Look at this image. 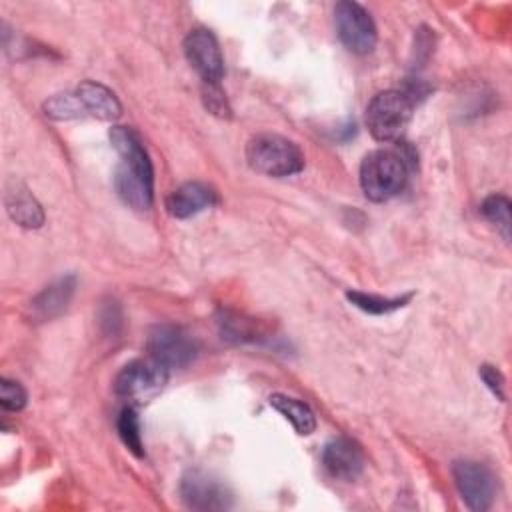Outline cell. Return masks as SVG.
Returning a JSON list of instances; mask_svg holds the SVG:
<instances>
[{
	"instance_id": "3",
	"label": "cell",
	"mask_w": 512,
	"mask_h": 512,
	"mask_svg": "<svg viewBox=\"0 0 512 512\" xmlns=\"http://www.w3.org/2000/svg\"><path fill=\"white\" fill-rule=\"evenodd\" d=\"M246 160L252 170L272 178L292 176L304 168L302 150L292 140L270 132L256 134L248 140Z\"/></svg>"
},
{
	"instance_id": "7",
	"label": "cell",
	"mask_w": 512,
	"mask_h": 512,
	"mask_svg": "<svg viewBox=\"0 0 512 512\" xmlns=\"http://www.w3.org/2000/svg\"><path fill=\"white\" fill-rule=\"evenodd\" d=\"M334 24L340 42L354 54H368L376 48L378 30L368 10L358 2L342 0L334 6Z\"/></svg>"
},
{
	"instance_id": "11",
	"label": "cell",
	"mask_w": 512,
	"mask_h": 512,
	"mask_svg": "<svg viewBox=\"0 0 512 512\" xmlns=\"http://www.w3.org/2000/svg\"><path fill=\"white\" fill-rule=\"evenodd\" d=\"M322 464L330 476L342 482H352L362 474L366 460L356 440L348 436H338L324 446Z\"/></svg>"
},
{
	"instance_id": "14",
	"label": "cell",
	"mask_w": 512,
	"mask_h": 512,
	"mask_svg": "<svg viewBox=\"0 0 512 512\" xmlns=\"http://www.w3.org/2000/svg\"><path fill=\"white\" fill-rule=\"evenodd\" d=\"M74 290H76V278L72 274H66V276L54 280L40 294H36V298L30 302L32 316L40 322L60 316L66 310V306L70 304Z\"/></svg>"
},
{
	"instance_id": "5",
	"label": "cell",
	"mask_w": 512,
	"mask_h": 512,
	"mask_svg": "<svg viewBox=\"0 0 512 512\" xmlns=\"http://www.w3.org/2000/svg\"><path fill=\"white\" fill-rule=\"evenodd\" d=\"M146 350L152 360L164 368H184L200 352L198 340L182 326L156 324L150 328L146 338Z\"/></svg>"
},
{
	"instance_id": "8",
	"label": "cell",
	"mask_w": 512,
	"mask_h": 512,
	"mask_svg": "<svg viewBox=\"0 0 512 512\" xmlns=\"http://www.w3.org/2000/svg\"><path fill=\"white\" fill-rule=\"evenodd\" d=\"M452 476L460 498L470 510L484 512L494 504L496 476L486 464L474 460H458L452 466Z\"/></svg>"
},
{
	"instance_id": "6",
	"label": "cell",
	"mask_w": 512,
	"mask_h": 512,
	"mask_svg": "<svg viewBox=\"0 0 512 512\" xmlns=\"http://www.w3.org/2000/svg\"><path fill=\"white\" fill-rule=\"evenodd\" d=\"M168 382V368L156 360H134L126 364L114 378V392L130 402L142 404L152 400Z\"/></svg>"
},
{
	"instance_id": "20",
	"label": "cell",
	"mask_w": 512,
	"mask_h": 512,
	"mask_svg": "<svg viewBox=\"0 0 512 512\" xmlns=\"http://www.w3.org/2000/svg\"><path fill=\"white\" fill-rule=\"evenodd\" d=\"M118 436L124 442V446L138 458L144 456V446H142V434H140V420L138 414L132 406L122 408L120 416H118Z\"/></svg>"
},
{
	"instance_id": "10",
	"label": "cell",
	"mask_w": 512,
	"mask_h": 512,
	"mask_svg": "<svg viewBox=\"0 0 512 512\" xmlns=\"http://www.w3.org/2000/svg\"><path fill=\"white\" fill-rule=\"evenodd\" d=\"M184 54L188 64L200 74L204 82L220 84L224 76V58L218 40L210 30H190L184 38Z\"/></svg>"
},
{
	"instance_id": "25",
	"label": "cell",
	"mask_w": 512,
	"mask_h": 512,
	"mask_svg": "<svg viewBox=\"0 0 512 512\" xmlns=\"http://www.w3.org/2000/svg\"><path fill=\"white\" fill-rule=\"evenodd\" d=\"M482 382L488 386V390L498 398L504 400V376L500 374L498 368L490 366V364H482L478 370Z\"/></svg>"
},
{
	"instance_id": "21",
	"label": "cell",
	"mask_w": 512,
	"mask_h": 512,
	"mask_svg": "<svg viewBox=\"0 0 512 512\" xmlns=\"http://www.w3.org/2000/svg\"><path fill=\"white\" fill-rule=\"evenodd\" d=\"M44 114L54 120H70V118L84 116L74 92H62V94L48 98L44 102Z\"/></svg>"
},
{
	"instance_id": "22",
	"label": "cell",
	"mask_w": 512,
	"mask_h": 512,
	"mask_svg": "<svg viewBox=\"0 0 512 512\" xmlns=\"http://www.w3.org/2000/svg\"><path fill=\"white\" fill-rule=\"evenodd\" d=\"M26 402H28V394L20 382L10 378L0 380V404L4 410L18 412L26 406Z\"/></svg>"
},
{
	"instance_id": "18",
	"label": "cell",
	"mask_w": 512,
	"mask_h": 512,
	"mask_svg": "<svg viewBox=\"0 0 512 512\" xmlns=\"http://www.w3.org/2000/svg\"><path fill=\"white\" fill-rule=\"evenodd\" d=\"M346 298L356 306L360 308L362 312H368V314H388V312H394L402 306H406V302L412 298V294H406V296H400V298H384V296H376V294H366V292H358V290H348L346 292Z\"/></svg>"
},
{
	"instance_id": "16",
	"label": "cell",
	"mask_w": 512,
	"mask_h": 512,
	"mask_svg": "<svg viewBox=\"0 0 512 512\" xmlns=\"http://www.w3.org/2000/svg\"><path fill=\"white\" fill-rule=\"evenodd\" d=\"M218 326H220L222 338L234 344L256 342L264 334L262 324L256 318L236 310H222L218 316Z\"/></svg>"
},
{
	"instance_id": "19",
	"label": "cell",
	"mask_w": 512,
	"mask_h": 512,
	"mask_svg": "<svg viewBox=\"0 0 512 512\" xmlns=\"http://www.w3.org/2000/svg\"><path fill=\"white\" fill-rule=\"evenodd\" d=\"M510 208H512L510 200L506 196H502V194L488 196L482 202V206H480L482 216L498 228V232L502 234L504 240H510V226H512V212H510Z\"/></svg>"
},
{
	"instance_id": "24",
	"label": "cell",
	"mask_w": 512,
	"mask_h": 512,
	"mask_svg": "<svg viewBox=\"0 0 512 512\" xmlns=\"http://www.w3.org/2000/svg\"><path fill=\"white\" fill-rule=\"evenodd\" d=\"M98 324L106 334H116L122 328V310L116 300L108 298L98 308Z\"/></svg>"
},
{
	"instance_id": "1",
	"label": "cell",
	"mask_w": 512,
	"mask_h": 512,
	"mask_svg": "<svg viewBox=\"0 0 512 512\" xmlns=\"http://www.w3.org/2000/svg\"><path fill=\"white\" fill-rule=\"evenodd\" d=\"M108 138L120 156L114 174L118 196L134 210H148L154 200V168L144 140L132 126H112Z\"/></svg>"
},
{
	"instance_id": "13",
	"label": "cell",
	"mask_w": 512,
	"mask_h": 512,
	"mask_svg": "<svg viewBox=\"0 0 512 512\" xmlns=\"http://www.w3.org/2000/svg\"><path fill=\"white\" fill-rule=\"evenodd\" d=\"M74 94L80 102V108H82L84 116H92V118H98V120L112 122V120L120 118V114H122L120 100L104 84L84 80V82L78 84Z\"/></svg>"
},
{
	"instance_id": "9",
	"label": "cell",
	"mask_w": 512,
	"mask_h": 512,
	"mask_svg": "<svg viewBox=\"0 0 512 512\" xmlns=\"http://www.w3.org/2000/svg\"><path fill=\"white\" fill-rule=\"evenodd\" d=\"M180 498L192 510H226L232 506V492L214 476L202 470H188L180 482Z\"/></svg>"
},
{
	"instance_id": "2",
	"label": "cell",
	"mask_w": 512,
	"mask_h": 512,
	"mask_svg": "<svg viewBox=\"0 0 512 512\" xmlns=\"http://www.w3.org/2000/svg\"><path fill=\"white\" fill-rule=\"evenodd\" d=\"M408 180V160L396 150H372L360 162V188L372 202L400 194Z\"/></svg>"
},
{
	"instance_id": "4",
	"label": "cell",
	"mask_w": 512,
	"mask_h": 512,
	"mask_svg": "<svg viewBox=\"0 0 512 512\" xmlns=\"http://www.w3.org/2000/svg\"><path fill=\"white\" fill-rule=\"evenodd\" d=\"M414 112V100L400 90L378 92L366 106V126L374 140H398Z\"/></svg>"
},
{
	"instance_id": "12",
	"label": "cell",
	"mask_w": 512,
	"mask_h": 512,
	"mask_svg": "<svg viewBox=\"0 0 512 512\" xmlns=\"http://www.w3.org/2000/svg\"><path fill=\"white\" fill-rule=\"evenodd\" d=\"M218 200L216 190L206 182H184L178 188H174L166 198V210L174 218H190L210 206H214Z\"/></svg>"
},
{
	"instance_id": "17",
	"label": "cell",
	"mask_w": 512,
	"mask_h": 512,
	"mask_svg": "<svg viewBox=\"0 0 512 512\" xmlns=\"http://www.w3.org/2000/svg\"><path fill=\"white\" fill-rule=\"evenodd\" d=\"M270 406L274 410H278L286 420H290V424L294 426V430L302 436H308L314 432L316 428V416L312 412V408L298 400V398H292V396H286V394H272L270 396Z\"/></svg>"
},
{
	"instance_id": "23",
	"label": "cell",
	"mask_w": 512,
	"mask_h": 512,
	"mask_svg": "<svg viewBox=\"0 0 512 512\" xmlns=\"http://www.w3.org/2000/svg\"><path fill=\"white\" fill-rule=\"evenodd\" d=\"M202 100L206 104V108L220 116V118H230V106H228V100H226V94L222 92L220 84H210V82H204L202 86Z\"/></svg>"
},
{
	"instance_id": "15",
	"label": "cell",
	"mask_w": 512,
	"mask_h": 512,
	"mask_svg": "<svg viewBox=\"0 0 512 512\" xmlns=\"http://www.w3.org/2000/svg\"><path fill=\"white\" fill-rule=\"evenodd\" d=\"M8 216L22 228H40L44 224V212L38 200L28 192L26 186L12 182L4 196Z\"/></svg>"
}]
</instances>
